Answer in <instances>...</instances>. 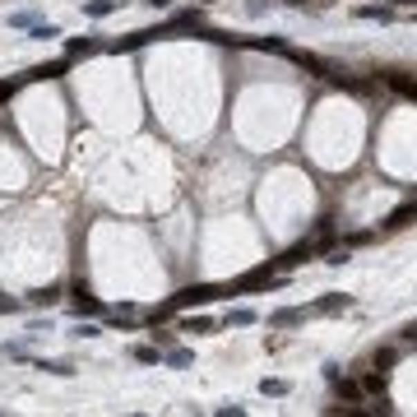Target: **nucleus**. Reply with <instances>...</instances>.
<instances>
[{"mask_svg":"<svg viewBox=\"0 0 417 417\" xmlns=\"http://www.w3.org/2000/svg\"><path fill=\"white\" fill-rule=\"evenodd\" d=\"M324 376H329V385H334V394L348 403L362 399V380H348V376H339V367H324Z\"/></svg>","mask_w":417,"mask_h":417,"instance_id":"obj_1","label":"nucleus"},{"mask_svg":"<svg viewBox=\"0 0 417 417\" xmlns=\"http://www.w3.org/2000/svg\"><path fill=\"white\" fill-rule=\"evenodd\" d=\"M98 311H102V306H98V297H89V288L79 283V288H75V315L84 320V315H98Z\"/></svg>","mask_w":417,"mask_h":417,"instance_id":"obj_2","label":"nucleus"},{"mask_svg":"<svg viewBox=\"0 0 417 417\" xmlns=\"http://www.w3.org/2000/svg\"><path fill=\"white\" fill-rule=\"evenodd\" d=\"M385 84H389L394 93H399V98H417V79L399 75V70H389V75H385Z\"/></svg>","mask_w":417,"mask_h":417,"instance_id":"obj_3","label":"nucleus"},{"mask_svg":"<svg viewBox=\"0 0 417 417\" xmlns=\"http://www.w3.org/2000/svg\"><path fill=\"white\" fill-rule=\"evenodd\" d=\"M362 389H367V394H376V399H385V389H389L385 371H367V376H362Z\"/></svg>","mask_w":417,"mask_h":417,"instance_id":"obj_4","label":"nucleus"},{"mask_svg":"<svg viewBox=\"0 0 417 417\" xmlns=\"http://www.w3.org/2000/svg\"><path fill=\"white\" fill-rule=\"evenodd\" d=\"M353 306V297H343V293H329V297H320L315 302V311H324V315H334V311H348Z\"/></svg>","mask_w":417,"mask_h":417,"instance_id":"obj_5","label":"nucleus"},{"mask_svg":"<svg viewBox=\"0 0 417 417\" xmlns=\"http://www.w3.org/2000/svg\"><path fill=\"white\" fill-rule=\"evenodd\" d=\"M116 5H121V0H89V5H84V15H89V19H107Z\"/></svg>","mask_w":417,"mask_h":417,"instance_id":"obj_6","label":"nucleus"},{"mask_svg":"<svg viewBox=\"0 0 417 417\" xmlns=\"http://www.w3.org/2000/svg\"><path fill=\"white\" fill-rule=\"evenodd\" d=\"M149 37H154V33H130V37H116V42H111V51H135V46H144Z\"/></svg>","mask_w":417,"mask_h":417,"instance_id":"obj_7","label":"nucleus"},{"mask_svg":"<svg viewBox=\"0 0 417 417\" xmlns=\"http://www.w3.org/2000/svg\"><path fill=\"white\" fill-rule=\"evenodd\" d=\"M135 362H139V367H158V362H163V353H158L154 343H139V348H135Z\"/></svg>","mask_w":417,"mask_h":417,"instance_id":"obj_8","label":"nucleus"},{"mask_svg":"<svg viewBox=\"0 0 417 417\" xmlns=\"http://www.w3.org/2000/svg\"><path fill=\"white\" fill-rule=\"evenodd\" d=\"M65 75V61H51V65H37V70H28V79H61Z\"/></svg>","mask_w":417,"mask_h":417,"instance_id":"obj_9","label":"nucleus"},{"mask_svg":"<svg viewBox=\"0 0 417 417\" xmlns=\"http://www.w3.org/2000/svg\"><path fill=\"white\" fill-rule=\"evenodd\" d=\"M297 320H302V311H274V315H269V324H274V329H293Z\"/></svg>","mask_w":417,"mask_h":417,"instance_id":"obj_10","label":"nucleus"},{"mask_svg":"<svg viewBox=\"0 0 417 417\" xmlns=\"http://www.w3.org/2000/svg\"><path fill=\"white\" fill-rule=\"evenodd\" d=\"M204 297H214V288H195V293L172 297V311H176V306H190V302H204Z\"/></svg>","mask_w":417,"mask_h":417,"instance_id":"obj_11","label":"nucleus"},{"mask_svg":"<svg viewBox=\"0 0 417 417\" xmlns=\"http://www.w3.org/2000/svg\"><path fill=\"white\" fill-rule=\"evenodd\" d=\"M163 362H167V367H190V362H195V353H190V348H167V357H163Z\"/></svg>","mask_w":417,"mask_h":417,"instance_id":"obj_12","label":"nucleus"},{"mask_svg":"<svg viewBox=\"0 0 417 417\" xmlns=\"http://www.w3.org/2000/svg\"><path fill=\"white\" fill-rule=\"evenodd\" d=\"M357 19H380V24H385V19H394V10H385V5H362Z\"/></svg>","mask_w":417,"mask_h":417,"instance_id":"obj_13","label":"nucleus"},{"mask_svg":"<svg viewBox=\"0 0 417 417\" xmlns=\"http://www.w3.org/2000/svg\"><path fill=\"white\" fill-rule=\"evenodd\" d=\"M93 51H98L93 37H70V56H93Z\"/></svg>","mask_w":417,"mask_h":417,"instance_id":"obj_14","label":"nucleus"},{"mask_svg":"<svg viewBox=\"0 0 417 417\" xmlns=\"http://www.w3.org/2000/svg\"><path fill=\"white\" fill-rule=\"evenodd\" d=\"M56 288H37V293H28V306H51V302H56Z\"/></svg>","mask_w":417,"mask_h":417,"instance_id":"obj_15","label":"nucleus"},{"mask_svg":"<svg viewBox=\"0 0 417 417\" xmlns=\"http://www.w3.org/2000/svg\"><path fill=\"white\" fill-rule=\"evenodd\" d=\"M181 329H185V334H209V329H214V320H209V315H195V320H185Z\"/></svg>","mask_w":417,"mask_h":417,"instance_id":"obj_16","label":"nucleus"},{"mask_svg":"<svg viewBox=\"0 0 417 417\" xmlns=\"http://www.w3.org/2000/svg\"><path fill=\"white\" fill-rule=\"evenodd\" d=\"M413 214H417V204H403V209H394V214H389V228H403Z\"/></svg>","mask_w":417,"mask_h":417,"instance_id":"obj_17","label":"nucleus"},{"mask_svg":"<svg viewBox=\"0 0 417 417\" xmlns=\"http://www.w3.org/2000/svg\"><path fill=\"white\" fill-rule=\"evenodd\" d=\"M394 348H376V371H385V367H394Z\"/></svg>","mask_w":417,"mask_h":417,"instance_id":"obj_18","label":"nucleus"},{"mask_svg":"<svg viewBox=\"0 0 417 417\" xmlns=\"http://www.w3.org/2000/svg\"><path fill=\"white\" fill-rule=\"evenodd\" d=\"M260 394H288V380H260Z\"/></svg>","mask_w":417,"mask_h":417,"instance_id":"obj_19","label":"nucleus"},{"mask_svg":"<svg viewBox=\"0 0 417 417\" xmlns=\"http://www.w3.org/2000/svg\"><path fill=\"white\" fill-rule=\"evenodd\" d=\"M33 37H37V42H46V37H61V28H56V24H37V28H33Z\"/></svg>","mask_w":417,"mask_h":417,"instance_id":"obj_20","label":"nucleus"},{"mask_svg":"<svg viewBox=\"0 0 417 417\" xmlns=\"http://www.w3.org/2000/svg\"><path fill=\"white\" fill-rule=\"evenodd\" d=\"M250 320H255V311H246V306H237L228 315V324H250Z\"/></svg>","mask_w":417,"mask_h":417,"instance_id":"obj_21","label":"nucleus"},{"mask_svg":"<svg viewBox=\"0 0 417 417\" xmlns=\"http://www.w3.org/2000/svg\"><path fill=\"white\" fill-rule=\"evenodd\" d=\"M10 98H15V84H10V79H0V102H10Z\"/></svg>","mask_w":417,"mask_h":417,"instance_id":"obj_22","label":"nucleus"},{"mask_svg":"<svg viewBox=\"0 0 417 417\" xmlns=\"http://www.w3.org/2000/svg\"><path fill=\"white\" fill-rule=\"evenodd\" d=\"M214 417H246V413H241V408H237V403H228V408H218Z\"/></svg>","mask_w":417,"mask_h":417,"instance_id":"obj_23","label":"nucleus"},{"mask_svg":"<svg viewBox=\"0 0 417 417\" xmlns=\"http://www.w3.org/2000/svg\"><path fill=\"white\" fill-rule=\"evenodd\" d=\"M403 339H408V343H413V348H417V324H413V329H408V334H403Z\"/></svg>","mask_w":417,"mask_h":417,"instance_id":"obj_24","label":"nucleus"},{"mask_svg":"<svg viewBox=\"0 0 417 417\" xmlns=\"http://www.w3.org/2000/svg\"><path fill=\"white\" fill-rule=\"evenodd\" d=\"M149 5H154V10H167V5H172V0H149Z\"/></svg>","mask_w":417,"mask_h":417,"instance_id":"obj_25","label":"nucleus"},{"mask_svg":"<svg viewBox=\"0 0 417 417\" xmlns=\"http://www.w3.org/2000/svg\"><path fill=\"white\" fill-rule=\"evenodd\" d=\"M394 5H417V0H394Z\"/></svg>","mask_w":417,"mask_h":417,"instance_id":"obj_26","label":"nucleus"},{"mask_svg":"<svg viewBox=\"0 0 417 417\" xmlns=\"http://www.w3.org/2000/svg\"><path fill=\"white\" fill-rule=\"evenodd\" d=\"M204 5H209V0H204Z\"/></svg>","mask_w":417,"mask_h":417,"instance_id":"obj_27","label":"nucleus"}]
</instances>
